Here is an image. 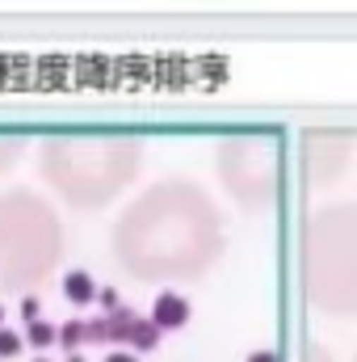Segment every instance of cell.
Wrapping results in <instances>:
<instances>
[{"label": "cell", "mask_w": 357, "mask_h": 362, "mask_svg": "<svg viewBox=\"0 0 357 362\" xmlns=\"http://www.w3.org/2000/svg\"><path fill=\"white\" fill-rule=\"evenodd\" d=\"M114 253L135 278H202L223 253V228L193 181H160L114 228Z\"/></svg>", "instance_id": "6da1fadb"}, {"label": "cell", "mask_w": 357, "mask_h": 362, "mask_svg": "<svg viewBox=\"0 0 357 362\" xmlns=\"http://www.w3.org/2000/svg\"><path fill=\"white\" fill-rule=\"evenodd\" d=\"M143 148L131 139H47L38 169L72 206H105L139 173Z\"/></svg>", "instance_id": "7a4b0ae2"}, {"label": "cell", "mask_w": 357, "mask_h": 362, "mask_svg": "<svg viewBox=\"0 0 357 362\" xmlns=\"http://www.w3.org/2000/svg\"><path fill=\"white\" fill-rule=\"evenodd\" d=\"M303 286L311 308L357 312V206H324L303 228Z\"/></svg>", "instance_id": "3957f363"}, {"label": "cell", "mask_w": 357, "mask_h": 362, "mask_svg": "<svg viewBox=\"0 0 357 362\" xmlns=\"http://www.w3.org/2000/svg\"><path fill=\"white\" fill-rule=\"evenodd\" d=\"M63 253V228L55 219V211L17 189V194H0V286H30L51 270Z\"/></svg>", "instance_id": "277c9868"}, {"label": "cell", "mask_w": 357, "mask_h": 362, "mask_svg": "<svg viewBox=\"0 0 357 362\" xmlns=\"http://www.w3.org/2000/svg\"><path fill=\"white\" fill-rule=\"evenodd\" d=\"M214 173L227 181V194L240 206L261 211L277 194V156L269 139H227L214 152Z\"/></svg>", "instance_id": "5b68a950"}, {"label": "cell", "mask_w": 357, "mask_h": 362, "mask_svg": "<svg viewBox=\"0 0 357 362\" xmlns=\"http://www.w3.org/2000/svg\"><path fill=\"white\" fill-rule=\"evenodd\" d=\"M152 325L160 329V333H177L185 329L189 320H193V308H189V299L181 295V291H160L156 299H152Z\"/></svg>", "instance_id": "8992f818"}, {"label": "cell", "mask_w": 357, "mask_h": 362, "mask_svg": "<svg viewBox=\"0 0 357 362\" xmlns=\"http://www.w3.org/2000/svg\"><path fill=\"white\" fill-rule=\"evenodd\" d=\"M63 295H68V303L89 308V303H97L101 286H97V278H92L89 270H68L63 274Z\"/></svg>", "instance_id": "52a82bcc"}, {"label": "cell", "mask_w": 357, "mask_h": 362, "mask_svg": "<svg viewBox=\"0 0 357 362\" xmlns=\"http://www.w3.org/2000/svg\"><path fill=\"white\" fill-rule=\"evenodd\" d=\"M160 329L152 325V316H139L135 325H131V333H126V346L122 350H131V354H152L156 346H160Z\"/></svg>", "instance_id": "ba28073f"}, {"label": "cell", "mask_w": 357, "mask_h": 362, "mask_svg": "<svg viewBox=\"0 0 357 362\" xmlns=\"http://www.w3.org/2000/svg\"><path fill=\"white\" fill-rule=\"evenodd\" d=\"M25 346L38 350V354H47L51 346H59V325H51L47 316H42V320H30V325H25Z\"/></svg>", "instance_id": "9c48e42d"}, {"label": "cell", "mask_w": 357, "mask_h": 362, "mask_svg": "<svg viewBox=\"0 0 357 362\" xmlns=\"http://www.w3.org/2000/svg\"><path fill=\"white\" fill-rule=\"evenodd\" d=\"M85 346H89L85 320H63V325H59V350H63V354H80Z\"/></svg>", "instance_id": "30bf717a"}, {"label": "cell", "mask_w": 357, "mask_h": 362, "mask_svg": "<svg viewBox=\"0 0 357 362\" xmlns=\"http://www.w3.org/2000/svg\"><path fill=\"white\" fill-rule=\"evenodd\" d=\"M25 350V333H17V329H0V358H17Z\"/></svg>", "instance_id": "8fae6325"}, {"label": "cell", "mask_w": 357, "mask_h": 362, "mask_svg": "<svg viewBox=\"0 0 357 362\" xmlns=\"http://www.w3.org/2000/svg\"><path fill=\"white\" fill-rule=\"evenodd\" d=\"M85 337H89V346H109V316H89Z\"/></svg>", "instance_id": "7c38bea8"}, {"label": "cell", "mask_w": 357, "mask_h": 362, "mask_svg": "<svg viewBox=\"0 0 357 362\" xmlns=\"http://www.w3.org/2000/svg\"><path fill=\"white\" fill-rule=\"evenodd\" d=\"M97 303H101V316H114V312L122 308V295H118V286H101Z\"/></svg>", "instance_id": "4fadbf2b"}, {"label": "cell", "mask_w": 357, "mask_h": 362, "mask_svg": "<svg viewBox=\"0 0 357 362\" xmlns=\"http://www.w3.org/2000/svg\"><path fill=\"white\" fill-rule=\"evenodd\" d=\"M21 148H25L21 139H0V173H4V169H8V165L21 156Z\"/></svg>", "instance_id": "5bb4252c"}, {"label": "cell", "mask_w": 357, "mask_h": 362, "mask_svg": "<svg viewBox=\"0 0 357 362\" xmlns=\"http://www.w3.org/2000/svg\"><path fill=\"white\" fill-rule=\"evenodd\" d=\"M21 316H25V325H30V320H42V303H38V295H25V299H21Z\"/></svg>", "instance_id": "9a60e30c"}, {"label": "cell", "mask_w": 357, "mask_h": 362, "mask_svg": "<svg viewBox=\"0 0 357 362\" xmlns=\"http://www.w3.org/2000/svg\"><path fill=\"white\" fill-rule=\"evenodd\" d=\"M101 362H139V354H131V350H109Z\"/></svg>", "instance_id": "2e32d148"}, {"label": "cell", "mask_w": 357, "mask_h": 362, "mask_svg": "<svg viewBox=\"0 0 357 362\" xmlns=\"http://www.w3.org/2000/svg\"><path fill=\"white\" fill-rule=\"evenodd\" d=\"M244 362H282V358H277L273 350H253V354H248Z\"/></svg>", "instance_id": "e0dca14e"}, {"label": "cell", "mask_w": 357, "mask_h": 362, "mask_svg": "<svg viewBox=\"0 0 357 362\" xmlns=\"http://www.w3.org/2000/svg\"><path fill=\"white\" fill-rule=\"evenodd\" d=\"M307 362H332V354H328L324 346H311V350H307Z\"/></svg>", "instance_id": "ac0fdd59"}, {"label": "cell", "mask_w": 357, "mask_h": 362, "mask_svg": "<svg viewBox=\"0 0 357 362\" xmlns=\"http://www.w3.org/2000/svg\"><path fill=\"white\" fill-rule=\"evenodd\" d=\"M63 362H85V350L80 354H63Z\"/></svg>", "instance_id": "d6986e66"}, {"label": "cell", "mask_w": 357, "mask_h": 362, "mask_svg": "<svg viewBox=\"0 0 357 362\" xmlns=\"http://www.w3.org/2000/svg\"><path fill=\"white\" fill-rule=\"evenodd\" d=\"M0 329H4V303H0Z\"/></svg>", "instance_id": "ffe728a7"}, {"label": "cell", "mask_w": 357, "mask_h": 362, "mask_svg": "<svg viewBox=\"0 0 357 362\" xmlns=\"http://www.w3.org/2000/svg\"><path fill=\"white\" fill-rule=\"evenodd\" d=\"M30 362H55V358H30Z\"/></svg>", "instance_id": "44dd1931"}]
</instances>
